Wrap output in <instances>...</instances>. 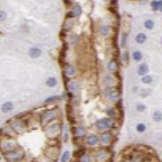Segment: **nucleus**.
<instances>
[{"mask_svg": "<svg viewBox=\"0 0 162 162\" xmlns=\"http://www.w3.org/2000/svg\"><path fill=\"white\" fill-rule=\"evenodd\" d=\"M4 157L10 162H18V161H22L25 158V151L19 148V150L15 149L11 151H7V153H3Z\"/></svg>", "mask_w": 162, "mask_h": 162, "instance_id": "1", "label": "nucleus"}, {"mask_svg": "<svg viewBox=\"0 0 162 162\" xmlns=\"http://www.w3.org/2000/svg\"><path fill=\"white\" fill-rule=\"evenodd\" d=\"M114 126V121L110 118H103L96 122V128L98 130H105L107 128H112Z\"/></svg>", "mask_w": 162, "mask_h": 162, "instance_id": "2", "label": "nucleus"}, {"mask_svg": "<svg viewBox=\"0 0 162 162\" xmlns=\"http://www.w3.org/2000/svg\"><path fill=\"white\" fill-rule=\"evenodd\" d=\"M104 92H105L106 96L109 99H111V100H113V101L120 100L119 98H120V93L116 89H114V88H112V87L108 86V87H106V88L105 89V91H104Z\"/></svg>", "mask_w": 162, "mask_h": 162, "instance_id": "3", "label": "nucleus"}, {"mask_svg": "<svg viewBox=\"0 0 162 162\" xmlns=\"http://www.w3.org/2000/svg\"><path fill=\"white\" fill-rule=\"evenodd\" d=\"M56 118H57V114L54 111H47L41 117V124L42 126L47 125L49 122H50V121Z\"/></svg>", "mask_w": 162, "mask_h": 162, "instance_id": "4", "label": "nucleus"}, {"mask_svg": "<svg viewBox=\"0 0 162 162\" xmlns=\"http://www.w3.org/2000/svg\"><path fill=\"white\" fill-rule=\"evenodd\" d=\"M60 128H59V126L58 124L57 123H54L53 125H50L48 129H47V136L50 137V138H55L58 136L59 132H60Z\"/></svg>", "mask_w": 162, "mask_h": 162, "instance_id": "5", "label": "nucleus"}, {"mask_svg": "<svg viewBox=\"0 0 162 162\" xmlns=\"http://www.w3.org/2000/svg\"><path fill=\"white\" fill-rule=\"evenodd\" d=\"M72 133L75 136V138L83 137L86 135V128L83 127H73Z\"/></svg>", "mask_w": 162, "mask_h": 162, "instance_id": "6", "label": "nucleus"}, {"mask_svg": "<svg viewBox=\"0 0 162 162\" xmlns=\"http://www.w3.org/2000/svg\"><path fill=\"white\" fill-rule=\"evenodd\" d=\"M58 147H56V146H50V147H49V148L46 150L45 153H46V155H47L50 159H56V158L58 157Z\"/></svg>", "mask_w": 162, "mask_h": 162, "instance_id": "7", "label": "nucleus"}, {"mask_svg": "<svg viewBox=\"0 0 162 162\" xmlns=\"http://www.w3.org/2000/svg\"><path fill=\"white\" fill-rule=\"evenodd\" d=\"M12 128L17 133H22L24 130V122L22 120L14 121V122L12 123Z\"/></svg>", "mask_w": 162, "mask_h": 162, "instance_id": "8", "label": "nucleus"}, {"mask_svg": "<svg viewBox=\"0 0 162 162\" xmlns=\"http://www.w3.org/2000/svg\"><path fill=\"white\" fill-rule=\"evenodd\" d=\"M95 156L98 160L104 161V160L108 159L109 153H108V151H106V150H99V151H97V153L95 154Z\"/></svg>", "mask_w": 162, "mask_h": 162, "instance_id": "9", "label": "nucleus"}, {"mask_svg": "<svg viewBox=\"0 0 162 162\" xmlns=\"http://www.w3.org/2000/svg\"><path fill=\"white\" fill-rule=\"evenodd\" d=\"M18 145H16L13 142H8V143H5L4 145H2V151L4 153H7V151H13L15 149H17Z\"/></svg>", "mask_w": 162, "mask_h": 162, "instance_id": "10", "label": "nucleus"}, {"mask_svg": "<svg viewBox=\"0 0 162 162\" xmlns=\"http://www.w3.org/2000/svg\"><path fill=\"white\" fill-rule=\"evenodd\" d=\"M113 139V136L111 135L110 133H105L103 134L102 136H100V142H101V144H103L105 145L110 144V142L111 140Z\"/></svg>", "mask_w": 162, "mask_h": 162, "instance_id": "11", "label": "nucleus"}, {"mask_svg": "<svg viewBox=\"0 0 162 162\" xmlns=\"http://www.w3.org/2000/svg\"><path fill=\"white\" fill-rule=\"evenodd\" d=\"M137 73L139 75H144L145 76L148 73H149V67L147 66V64H142L139 66L138 69H137Z\"/></svg>", "mask_w": 162, "mask_h": 162, "instance_id": "12", "label": "nucleus"}, {"mask_svg": "<svg viewBox=\"0 0 162 162\" xmlns=\"http://www.w3.org/2000/svg\"><path fill=\"white\" fill-rule=\"evenodd\" d=\"M41 54H42V50L38 48H32L29 50V56L32 58H36L41 56Z\"/></svg>", "mask_w": 162, "mask_h": 162, "instance_id": "13", "label": "nucleus"}, {"mask_svg": "<svg viewBox=\"0 0 162 162\" xmlns=\"http://www.w3.org/2000/svg\"><path fill=\"white\" fill-rule=\"evenodd\" d=\"M13 109V104L12 102H5L1 106V111L3 113H8Z\"/></svg>", "mask_w": 162, "mask_h": 162, "instance_id": "14", "label": "nucleus"}, {"mask_svg": "<svg viewBox=\"0 0 162 162\" xmlns=\"http://www.w3.org/2000/svg\"><path fill=\"white\" fill-rule=\"evenodd\" d=\"M107 69L109 71H111V72H115V71H117L118 64H117V62L115 61V60H114V59L110 60V61L107 63Z\"/></svg>", "mask_w": 162, "mask_h": 162, "instance_id": "15", "label": "nucleus"}, {"mask_svg": "<svg viewBox=\"0 0 162 162\" xmlns=\"http://www.w3.org/2000/svg\"><path fill=\"white\" fill-rule=\"evenodd\" d=\"M97 142H98V137L95 135H90L87 138V143L89 145H95L97 144Z\"/></svg>", "mask_w": 162, "mask_h": 162, "instance_id": "16", "label": "nucleus"}, {"mask_svg": "<svg viewBox=\"0 0 162 162\" xmlns=\"http://www.w3.org/2000/svg\"><path fill=\"white\" fill-rule=\"evenodd\" d=\"M161 5H162V0H153V1L151 2V6L153 8L154 11H159Z\"/></svg>", "mask_w": 162, "mask_h": 162, "instance_id": "17", "label": "nucleus"}, {"mask_svg": "<svg viewBox=\"0 0 162 162\" xmlns=\"http://www.w3.org/2000/svg\"><path fill=\"white\" fill-rule=\"evenodd\" d=\"M65 72H66V75L67 76H73L75 74V68L73 66H67L66 67V71H65Z\"/></svg>", "mask_w": 162, "mask_h": 162, "instance_id": "18", "label": "nucleus"}, {"mask_svg": "<svg viewBox=\"0 0 162 162\" xmlns=\"http://www.w3.org/2000/svg\"><path fill=\"white\" fill-rule=\"evenodd\" d=\"M110 27L109 26H106V25H103L101 26L100 28H99V31L101 33L102 36H107L109 33H110Z\"/></svg>", "mask_w": 162, "mask_h": 162, "instance_id": "19", "label": "nucleus"}, {"mask_svg": "<svg viewBox=\"0 0 162 162\" xmlns=\"http://www.w3.org/2000/svg\"><path fill=\"white\" fill-rule=\"evenodd\" d=\"M136 41L138 44H144L146 41V36L144 33H139L136 37Z\"/></svg>", "mask_w": 162, "mask_h": 162, "instance_id": "20", "label": "nucleus"}, {"mask_svg": "<svg viewBox=\"0 0 162 162\" xmlns=\"http://www.w3.org/2000/svg\"><path fill=\"white\" fill-rule=\"evenodd\" d=\"M127 40H128V33L124 32L121 35V40H120V46L121 48H125L127 45Z\"/></svg>", "mask_w": 162, "mask_h": 162, "instance_id": "21", "label": "nucleus"}, {"mask_svg": "<svg viewBox=\"0 0 162 162\" xmlns=\"http://www.w3.org/2000/svg\"><path fill=\"white\" fill-rule=\"evenodd\" d=\"M57 83H58V81L55 77H50L46 81V85L48 87H53L57 84Z\"/></svg>", "mask_w": 162, "mask_h": 162, "instance_id": "22", "label": "nucleus"}, {"mask_svg": "<svg viewBox=\"0 0 162 162\" xmlns=\"http://www.w3.org/2000/svg\"><path fill=\"white\" fill-rule=\"evenodd\" d=\"M71 13H73L74 16H79L81 13H82V8H81L80 5H75V6L73 8L72 11H71Z\"/></svg>", "mask_w": 162, "mask_h": 162, "instance_id": "23", "label": "nucleus"}, {"mask_svg": "<svg viewBox=\"0 0 162 162\" xmlns=\"http://www.w3.org/2000/svg\"><path fill=\"white\" fill-rule=\"evenodd\" d=\"M83 155H85V149H82V150H78V151H75L73 156L75 158H79L81 159Z\"/></svg>", "mask_w": 162, "mask_h": 162, "instance_id": "24", "label": "nucleus"}, {"mask_svg": "<svg viewBox=\"0 0 162 162\" xmlns=\"http://www.w3.org/2000/svg\"><path fill=\"white\" fill-rule=\"evenodd\" d=\"M153 120L155 121H157V122L162 120V113L160 111H156V112L153 114Z\"/></svg>", "mask_w": 162, "mask_h": 162, "instance_id": "25", "label": "nucleus"}, {"mask_svg": "<svg viewBox=\"0 0 162 162\" xmlns=\"http://www.w3.org/2000/svg\"><path fill=\"white\" fill-rule=\"evenodd\" d=\"M69 157H70V151H64V153L61 156V159H60V162H67Z\"/></svg>", "mask_w": 162, "mask_h": 162, "instance_id": "26", "label": "nucleus"}, {"mask_svg": "<svg viewBox=\"0 0 162 162\" xmlns=\"http://www.w3.org/2000/svg\"><path fill=\"white\" fill-rule=\"evenodd\" d=\"M142 57H143V55H142V53L139 52V50H136V52H133V58L136 60V61H140L142 59Z\"/></svg>", "mask_w": 162, "mask_h": 162, "instance_id": "27", "label": "nucleus"}, {"mask_svg": "<svg viewBox=\"0 0 162 162\" xmlns=\"http://www.w3.org/2000/svg\"><path fill=\"white\" fill-rule=\"evenodd\" d=\"M121 58H122V62L124 65H128V60H129V58H128V52H124L122 56H121Z\"/></svg>", "mask_w": 162, "mask_h": 162, "instance_id": "28", "label": "nucleus"}, {"mask_svg": "<svg viewBox=\"0 0 162 162\" xmlns=\"http://www.w3.org/2000/svg\"><path fill=\"white\" fill-rule=\"evenodd\" d=\"M145 27L147 29H153L154 28V22L151 19H147V21L145 22Z\"/></svg>", "mask_w": 162, "mask_h": 162, "instance_id": "29", "label": "nucleus"}, {"mask_svg": "<svg viewBox=\"0 0 162 162\" xmlns=\"http://www.w3.org/2000/svg\"><path fill=\"white\" fill-rule=\"evenodd\" d=\"M142 82L145 84H149L153 82V78H151V76H150V75H145L142 78Z\"/></svg>", "mask_w": 162, "mask_h": 162, "instance_id": "30", "label": "nucleus"}, {"mask_svg": "<svg viewBox=\"0 0 162 162\" xmlns=\"http://www.w3.org/2000/svg\"><path fill=\"white\" fill-rule=\"evenodd\" d=\"M79 162H91V157L88 154H85L79 159Z\"/></svg>", "mask_w": 162, "mask_h": 162, "instance_id": "31", "label": "nucleus"}, {"mask_svg": "<svg viewBox=\"0 0 162 162\" xmlns=\"http://www.w3.org/2000/svg\"><path fill=\"white\" fill-rule=\"evenodd\" d=\"M58 98V97L57 96H50V97H49L48 98H46V99H45L44 102H45L46 104H50V103L55 102V101H56Z\"/></svg>", "mask_w": 162, "mask_h": 162, "instance_id": "32", "label": "nucleus"}, {"mask_svg": "<svg viewBox=\"0 0 162 162\" xmlns=\"http://www.w3.org/2000/svg\"><path fill=\"white\" fill-rule=\"evenodd\" d=\"M145 129H146V127H145V124H143V123H139V124H137V126H136V130L138 131V132H140V133L145 132Z\"/></svg>", "mask_w": 162, "mask_h": 162, "instance_id": "33", "label": "nucleus"}, {"mask_svg": "<svg viewBox=\"0 0 162 162\" xmlns=\"http://www.w3.org/2000/svg\"><path fill=\"white\" fill-rule=\"evenodd\" d=\"M114 79L112 78V76L111 75H106V78H105V83L108 85H111V84H113L114 83Z\"/></svg>", "mask_w": 162, "mask_h": 162, "instance_id": "34", "label": "nucleus"}, {"mask_svg": "<svg viewBox=\"0 0 162 162\" xmlns=\"http://www.w3.org/2000/svg\"><path fill=\"white\" fill-rule=\"evenodd\" d=\"M69 88L72 90H75L79 88V84L76 82H71L70 84H69Z\"/></svg>", "mask_w": 162, "mask_h": 162, "instance_id": "35", "label": "nucleus"}, {"mask_svg": "<svg viewBox=\"0 0 162 162\" xmlns=\"http://www.w3.org/2000/svg\"><path fill=\"white\" fill-rule=\"evenodd\" d=\"M146 109V106L143 104H138L136 105V110L138 111V112H145Z\"/></svg>", "mask_w": 162, "mask_h": 162, "instance_id": "36", "label": "nucleus"}, {"mask_svg": "<svg viewBox=\"0 0 162 162\" xmlns=\"http://www.w3.org/2000/svg\"><path fill=\"white\" fill-rule=\"evenodd\" d=\"M106 114H107L109 116H113V117H114V116L116 115V112H115V110H114V109H113V108H111V109L107 110V111H106Z\"/></svg>", "mask_w": 162, "mask_h": 162, "instance_id": "37", "label": "nucleus"}, {"mask_svg": "<svg viewBox=\"0 0 162 162\" xmlns=\"http://www.w3.org/2000/svg\"><path fill=\"white\" fill-rule=\"evenodd\" d=\"M0 19H1V22H3V21H5V18H6V13L5 12H4V11H1L0 12Z\"/></svg>", "mask_w": 162, "mask_h": 162, "instance_id": "38", "label": "nucleus"}, {"mask_svg": "<svg viewBox=\"0 0 162 162\" xmlns=\"http://www.w3.org/2000/svg\"><path fill=\"white\" fill-rule=\"evenodd\" d=\"M68 140V131H67V128H65V137H64V141L67 142Z\"/></svg>", "mask_w": 162, "mask_h": 162, "instance_id": "39", "label": "nucleus"}, {"mask_svg": "<svg viewBox=\"0 0 162 162\" xmlns=\"http://www.w3.org/2000/svg\"><path fill=\"white\" fill-rule=\"evenodd\" d=\"M67 96H68V97H69L70 100L72 99V97H73V94H72V93H71V92H68V93H67Z\"/></svg>", "mask_w": 162, "mask_h": 162, "instance_id": "40", "label": "nucleus"}, {"mask_svg": "<svg viewBox=\"0 0 162 162\" xmlns=\"http://www.w3.org/2000/svg\"><path fill=\"white\" fill-rule=\"evenodd\" d=\"M159 11H160V12H162V5H161V6L159 7Z\"/></svg>", "mask_w": 162, "mask_h": 162, "instance_id": "41", "label": "nucleus"}, {"mask_svg": "<svg viewBox=\"0 0 162 162\" xmlns=\"http://www.w3.org/2000/svg\"><path fill=\"white\" fill-rule=\"evenodd\" d=\"M145 162H151V161H145Z\"/></svg>", "mask_w": 162, "mask_h": 162, "instance_id": "42", "label": "nucleus"}, {"mask_svg": "<svg viewBox=\"0 0 162 162\" xmlns=\"http://www.w3.org/2000/svg\"><path fill=\"white\" fill-rule=\"evenodd\" d=\"M161 44H162V38H161Z\"/></svg>", "mask_w": 162, "mask_h": 162, "instance_id": "43", "label": "nucleus"}, {"mask_svg": "<svg viewBox=\"0 0 162 162\" xmlns=\"http://www.w3.org/2000/svg\"><path fill=\"white\" fill-rule=\"evenodd\" d=\"M131 162H135V161H131Z\"/></svg>", "mask_w": 162, "mask_h": 162, "instance_id": "44", "label": "nucleus"}]
</instances>
